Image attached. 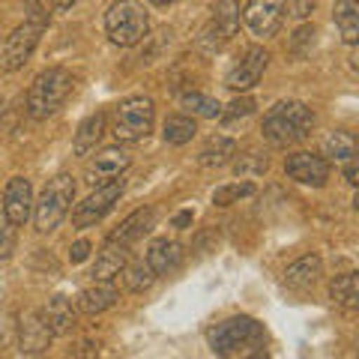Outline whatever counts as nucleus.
<instances>
[{
  "mask_svg": "<svg viewBox=\"0 0 359 359\" xmlns=\"http://www.w3.org/2000/svg\"><path fill=\"white\" fill-rule=\"evenodd\" d=\"M210 351L216 356H264L266 330L249 314H233V318L216 323L207 335Z\"/></svg>",
  "mask_w": 359,
  "mask_h": 359,
  "instance_id": "f257e3e1",
  "label": "nucleus"
},
{
  "mask_svg": "<svg viewBox=\"0 0 359 359\" xmlns=\"http://www.w3.org/2000/svg\"><path fill=\"white\" fill-rule=\"evenodd\" d=\"M48 21H51L48 4H45V0H30L25 25H18L6 36V42L0 45V69L4 72H18L21 66L33 57V51H36L42 33H45V27H48Z\"/></svg>",
  "mask_w": 359,
  "mask_h": 359,
  "instance_id": "f03ea898",
  "label": "nucleus"
},
{
  "mask_svg": "<svg viewBox=\"0 0 359 359\" xmlns=\"http://www.w3.org/2000/svg\"><path fill=\"white\" fill-rule=\"evenodd\" d=\"M314 129V111L306 102H297V99H285V102H276L266 111L264 117V138L273 144V147H294V144L306 141Z\"/></svg>",
  "mask_w": 359,
  "mask_h": 359,
  "instance_id": "7ed1b4c3",
  "label": "nucleus"
},
{
  "mask_svg": "<svg viewBox=\"0 0 359 359\" xmlns=\"http://www.w3.org/2000/svg\"><path fill=\"white\" fill-rule=\"evenodd\" d=\"M72 87H75V78L63 66H51V69L39 72L27 90V114L33 120H48L69 99Z\"/></svg>",
  "mask_w": 359,
  "mask_h": 359,
  "instance_id": "20e7f679",
  "label": "nucleus"
},
{
  "mask_svg": "<svg viewBox=\"0 0 359 359\" xmlns=\"http://www.w3.org/2000/svg\"><path fill=\"white\" fill-rule=\"evenodd\" d=\"M75 204V177L72 174H57L48 180V186L42 189L39 201H33V224L39 233H51L60 228V222L69 216Z\"/></svg>",
  "mask_w": 359,
  "mask_h": 359,
  "instance_id": "39448f33",
  "label": "nucleus"
},
{
  "mask_svg": "<svg viewBox=\"0 0 359 359\" xmlns=\"http://www.w3.org/2000/svg\"><path fill=\"white\" fill-rule=\"evenodd\" d=\"M156 126V105L147 96H129L111 114V135L117 144H141Z\"/></svg>",
  "mask_w": 359,
  "mask_h": 359,
  "instance_id": "423d86ee",
  "label": "nucleus"
},
{
  "mask_svg": "<svg viewBox=\"0 0 359 359\" xmlns=\"http://www.w3.org/2000/svg\"><path fill=\"white\" fill-rule=\"evenodd\" d=\"M150 30V15L135 4V0H117L105 13V33L108 39L120 45V48H132L138 45Z\"/></svg>",
  "mask_w": 359,
  "mask_h": 359,
  "instance_id": "0eeeda50",
  "label": "nucleus"
},
{
  "mask_svg": "<svg viewBox=\"0 0 359 359\" xmlns=\"http://www.w3.org/2000/svg\"><path fill=\"white\" fill-rule=\"evenodd\" d=\"M240 0H219L212 6V18L207 21V27L198 33V48L207 54H216L228 45L240 30Z\"/></svg>",
  "mask_w": 359,
  "mask_h": 359,
  "instance_id": "6e6552de",
  "label": "nucleus"
},
{
  "mask_svg": "<svg viewBox=\"0 0 359 359\" xmlns=\"http://www.w3.org/2000/svg\"><path fill=\"white\" fill-rule=\"evenodd\" d=\"M123 192H126V180L123 177L108 180L102 186H93V192H90L81 204L72 207V224L75 228H93L96 222H102L108 212L114 210Z\"/></svg>",
  "mask_w": 359,
  "mask_h": 359,
  "instance_id": "1a4fd4ad",
  "label": "nucleus"
},
{
  "mask_svg": "<svg viewBox=\"0 0 359 359\" xmlns=\"http://www.w3.org/2000/svg\"><path fill=\"white\" fill-rule=\"evenodd\" d=\"M266 63H269V51L264 48V45H249V48L243 51V57L231 66L228 75H224V87L233 90V93L252 90L264 78Z\"/></svg>",
  "mask_w": 359,
  "mask_h": 359,
  "instance_id": "9d476101",
  "label": "nucleus"
},
{
  "mask_svg": "<svg viewBox=\"0 0 359 359\" xmlns=\"http://www.w3.org/2000/svg\"><path fill=\"white\" fill-rule=\"evenodd\" d=\"M285 13H287V0H249L243 9V21L255 36L269 39L282 30Z\"/></svg>",
  "mask_w": 359,
  "mask_h": 359,
  "instance_id": "9b49d317",
  "label": "nucleus"
},
{
  "mask_svg": "<svg viewBox=\"0 0 359 359\" xmlns=\"http://www.w3.org/2000/svg\"><path fill=\"white\" fill-rule=\"evenodd\" d=\"M129 165H132V156L123 150L120 144H114V147H102V150H96L93 156H90L84 180L90 186H102V183H108V180L123 177V171H126Z\"/></svg>",
  "mask_w": 359,
  "mask_h": 359,
  "instance_id": "f8f14e48",
  "label": "nucleus"
},
{
  "mask_svg": "<svg viewBox=\"0 0 359 359\" xmlns=\"http://www.w3.org/2000/svg\"><path fill=\"white\" fill-rule=\"evenodd\" d=\"M285 174L290 180H297V183H302V186L320 189V186H327V180H330V162L318 153L297 150L285 159Z\"/></svg>",
  "mask_w": 359,
  "mask_h": 359,
  "instance_id": "ddd939ff",
  "label": "nucleus"
},
{
  "mask_svg": "<svg viewBox=\"0 0 359 359\" xmlns=\"http://www.w3.org/2000/svg\"><path fill=\"white\" fill-rule=\"evenodd\" d=\"M54 339V332L48 330V323L42 318V309H30L21 314L18 320V347L25 356H39L48 351V344Z\"/></svg>",
  "mask_w": 359,
  "mask_h": 359,
  "instance_id": "4468645a",
  "label": "nucleus"
},
{
  "mask_svg": "<svg viewBox=\"0 0 359 359\" xmlns=\"http://www.w3.org/2000/svg\"><path fill=\"white\" fill-rule=\"evenodd\" d=\"M4 216L21 228L33 216V186L27 177H13L4 189Z\"/></svg>",
  "mask_w": 359,
  "mask_h": 359,
  "instance_id": "2eb2a0df",
  "label": "nucleus"
},
{
  "mask_svg": "<svg viewBox=\"0 0 359 359\" xmlns=\"http://www.w3.org/2000/svg\"><path fill=\"white\" fill-rule=\"evenodd\" d=\"M117 287L111 278H93V285H87L81 294H78L75 299V306L81 314H102L108 309H114L117 306Z\"/></svg>",
  "mask_w": 359,
  "mask_h": 359,
  "instance_id": "dca6fc26",
  "label": "nucleus"
},
{
  "mask_svg": "<svg viewBox=\"0 0 359 359\" xmlns=\"http://www.w3.org/2000/svg\"><path fill=\"white\" fill-rule=\"evenodd\" d=\"M153 224H156V210H153V207H141V210L129 212V216L108 233V240L123 243V245H129V249H132L135 243L144 240V237H147V233L153 231Z\"/></svg>",
  "mask_w": 359,
  "mask_h": 359,
  "instance_id": "f3484780",
  "label": "nucleus"
},
{
  "mask_svg": "<svg viewBox=\"0 0 359 359\" xmlns=\"http://www.w3.org/2000/svg\"><path fill=\"white\" fill-rule=\"evenodd\" d=\"M78 314H81V311H78V306H75L69 297H63V294L51 297L48 306L42 309V318H45V323H48V330L54 335H69V332H75Z\"/></svg>",
  "mask_w": 359,
  "mask_h": 359,
  "instance_id": "a211bd4d",
  "label": "nucleus"
},
{
  "mask_svg": "<svg viewBox=\"0 0 359 359\" xmlns=\"http://www.w3.org/2000/svg\"><path fill=\"white\" fill-rule=\"evenodd\" d=\"M147 264L153 266V273L159 278L177 273V269L183 266V245L177 240H168V237L153 240L150 249H147Z\"/></svg>",
  "mask_w": 359,
  "mask_h": 359,
  "instance_id": "6ab92c4d",
  "label": "nucleus"
},
{
  "mask_svg": "<svg viewBox=\"0 0 359 359\" xmlns=\"http://www.w3.org/2000/svg\"><path fill=\"white\" fill-rule=\"evenodd\" d=\"M129 245L123 243H114V240H105V245L96 252V261H93V269H90V276L93 278H114L123 273V266L129 264Z\"/></svg>",
  "mask_w": 359,
  "mask_h": 359,
  "instance_id": "aec40b11",
  "label": "nucleus"
},
{
  "mask_svg": "<svg viewBox=\"0 0 359 359\" xmlns=\"http://www.w3.org/2000/svg\"><path fill=\"white\" fill-rule=\"evenodd\" d=\"M320 276H323V261L318 255H306L285 269V285L290 290H311L320 282Z\"/></svg>",
  "mask_w": 359,
  "mask_h": 359,
  "instance_id": "412c9836",
  "label": "nucleus"
},
{
  "mask_svg": "<svg viewBox=\"0 0 359 359\" xmlns=\"http://www.w3.org/2000/svg\"><path fill=\"white\" fill-rule=\"evenodd\" d=\"M233 153H237V141L233 138H228V135H210L198 150V165L201 168H222L233 159Z\"/></svg>",
  "mask_w": 359,
  "mask_h": 359,
  "instance_id": "4be33fe9",
  "label": "nucleus"
},
{
  "mask_svg": "<svg viewBox=\"0 0 359 359\" xmlns=\"http://www.w3.org/2000/svg\"><path fill=\"white\" fill-rule=\"evenodd\" d=\"M105 126H108L105 111H96V114H90L87 120H81V126H78V132H75V141H72L75 156H87V153H93V150H96V144L102 141Z\"/></svg>",
  "mask_w": 359,
  "mask_h": 359,
  "instance_id": "5701e85b",
  "label": "nucleus"
},
{
  "mask_svg": "<svg viewBox=\"0 0 359 359\" xmlns=\"http://www.w3.org/2000/svg\"><path fill=\"white\" fill-rule=\"evenodd\" d=\"M332 21H335V27H339L341 39L347 45L359 42V0H335Z\"/></svg>",
  "mask_w": 359,
  "mask_h": 359,
  "instance_id": "b1692460",
  "label": "nucleus"
},
{
  "mask_svg": "<svg viewBox=\"0 0 359 359\" xmlns=\"http://www.w3.org/2000/svg\"><path fill=\"white\" fill-rule=\"evenodd\" d=\"M359 150L356 144V135L353 132H344V129H335L330 132L327 138H323V159L327 162H347L353 159Z\"/></svg>",
  "mask_w": 359,
  "mask_h": 359,
  "instance_id": "393cba45",
  "label": "nucleus"
},
{
  "mask_svg": "<svg viewBox=\"0 0 359 359\" xmlns=\"http://www.w3.org/2000/svg\"><path fill=\"white\" fill-rule=\"evenodd\" d=\"M330 299L344 311H356V306H359V276L356 273L335 276L330 282Z\"/></svg>",
  "mask_w": 359,
  "mask_h": 359,
  "instance_id": "a878e982",
  "label": "nucleus"
},
{
  "mask_svg": "<svg viewBox=\"0 0 359 359\" xmlns=\"http://www.w3.org/2000/svg\"><path fill=\"white\" fill-rule=\"evenodd\" d=\"M195 135H198V123L189 114H171L162 123V138H165V144H171V147H183Z\"/></svg>",
  "mask_w": 359,
  "mask_h": 359,
  "instance_id": "bb28decb",
  "label": "nucleus"
},
{
  "mask_svg": "<svg viewBox=\"0 0 359 359\" xmlns=\"http://www.w3.org/2000/svg\"><path fill=\"white\" fill-rule=\"evenodd\" d=\"M156 278H159V276L153 273V266L147 264V257H138V261H132V257H129V264L123 266V282H126V287L132 290V294H144V290H150Z\"/></svg>",
  "mask_w": 359,
  "mask_h": 359,
  "instance_id": "cd10ccee",
  "label": "nucleus"
},
{
  "mask_svg": "<svg viewBox=\"0 0 359 359\" xmlns=\"http://www.w3.org/2000/svg\"><path fill=\"white\" fill-rule=\"evenodd\" d=\"M180 105H183V111L189 117H201V120H216L222 114V105L212 96H204V93H183Z\"/></svg>",
  "mask_w": 359,
  "mask_h": 359,
  "instance_id": "c85d7f7f",
  "label": "nucleus"
},
{
  "mask_svg": "<svg viewBox=\"0 0 359 359\" xmlns=\"http://www.w3.org/2000/svg\"><path fill=\"white\" fill-rule=\"evenodd\" d=\"M231 162H233V174L237 177H261V174H266V168H269L266 153H261V150H245Z\"/></svg>",
  "mask_w": 359,
  "mask_h": 359,
  "instance_id": "c756f323",
  "label": "nucleus"
},
{
  "mask_svg": "<svg viewBox=\"0 0 359 359\" xmlns=\"http://www.w3.org/2000/svg\"><path fill=\"white\" fill-rule=\"evenodd\" d=\"M257 192L255 183L249 180H243V183H228V186H219L216 192H212V204L216 207H231V204H240L243 198H252Z\"/></svg>",
  "mask_w": 359,
  "mask_h": 359,
  "instance_id": "7c9ffc66",
  "label": "nucleus"
},
{
  "mask_svg": "<svg viewBox=\"0 0 359 359\" xmlns=\"http://www.w3.org/2000/svg\"><path fill=\"white\" fill-rule=\"evenodd\" d=\"M252 111H255V99H252V96H237L228 108H222L219 117H222L224 123H233V120H245V117L252 114Z\"/></svg>",
  "mask_w": 359,
  "mask_h": 359,
  "instance_id": "2f4dec72",
  "label": "nucleus"
},
{
  "mask_svg": "<svg viewBox=\"0 0 359 359\" xmlns=\"http://www.w3.org/2000/svg\"><path fill=\"white\" fill-rule=\"evenodd\" d=\"M13 243H15V224L0 212V255H6L13 249Z\"/></svg>",
  "mask_w": 359,
  "mask_h": 359,
  "instance_id": "473e14b6",
  "label": "nucleus"
},
{
  "mask_svg": "<svg viewBox=\"0 0 359 359\" xmlns=\"http://www.w3.org/2000/svg\"><path fill=\"white\" fill-rule=\"evenodd\" d=\"M90 249H93V245H90V240H75L72 249H69V261H72V264H84L87 257H90Z\"/></svg>",
  "mask_w": 359,
  "mask_h": 359,
  "instance_id": "72a5a7b5",
  "label": "nucleus"
},
{
  "mask_svg": "<svg viewBox=\"0 0 359 359\" xmlns=\"http://www.w3.org/2000/svg\"><path fill=\"white\" fill-rule=\"evenodd\" d=\"M314 9H318V0H294V4H290V13H294L299 21L311 18Z\"/></svg>",
  "mask_w": 359,
  "mask_h": 359,
  "instance_id": "f704fd0d",
  "label": "nucleus"
},
{
  "mask_svg": "<svg viewBox=\"0 0 359 359\" xmlns=\"http://www.w3.org/2000/svg\"><path fill=\"white\" fill-rule=\"evenodd\" d=\"M314 33H318V30H314L311 25L299 27V30H297V36H294V51L299 48V45H306V42H314Z\"/></svg>",
  "mask_w": 359,
  "mask_h": 359,
  "instance_id": "c9c22d12",
  "label": "nucleus"
},
{
  "mask_svg": "<svg viewBox=\"0 0 359 359\" xmlns=\"http://www.w3.org/2000/svg\"><path fill=\"white\" fill-rule=\"evenodd\" d=\"M192 222H195V212L192 210H183V212H177V216L171 219V224H174V228H180V231H186Z\"/></svg>",
  "mask_w": 359,
  "mask_h": 359,
  "instance_id": "e433bc0d",
  "label": "nucleus"
},
{
  "mask_svg": "<svg viewBox=\"0 0 359 359\" xmlns=\"http://www.w3.org/2000/svg\"><path fill=\"white\" fill-rule=\"evenodd\" d=\"M359 168H356V156H353V159H347L344 162V180H347V183H351V186H356L359 183Z\"/></svg>",
  "mask_w": 359,
  "mask_h": 359,
  "instance_id": "4c0bfd02",
  "label": "nucleus"
},
{
  "mask_svg": "<svg viewBox=\"0 0 359 359\" xmlns=\"http://www.w3.org/2000/svg\"><path fill=\"white\" fill-rule=\"evenodd\" d=\"M78 4V0H51V6L57 9V13H66V9H72Z\"/></svg>",
  "mask_w": 359,
  "mask_h": 359,
  "instance_id": "58836bf2",
  "label": "nucleus"
},
{
  "mask_svg": "<svg viewBox=\"0 0 359 359\" xmlns=\"http://www.w3.org/2000/svg\"><path fill=\"white\" fill-rule=\"evenodd\" d=\"M153 6H168V4H174V0H150Z\"/></svg>",
  "mask_w": 359,
  "mask_h": 359,
  "instance_id": "ea45409f",
  "label": "nucleus"
}]
</instances>
